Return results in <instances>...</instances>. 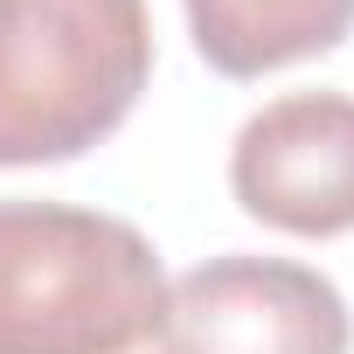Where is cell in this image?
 Here are the masks:
<instances>
[{"instance_id": "1", "label": "cell", "mask_w": 354, "mask_h": 354, "mask_svg": "<svg viewBox=\"0 0 354 354\" xmlns=\"http://www.w3.org/2000/svg\"><path fill=\"white\" fill-rule=\"evenodd\" d=\"M167 299L139 223L70 202H0V354H132Z\"/></svg>"}, {"instance_id": "2", "label": "cell", "mask_w": 354, "mask_h": 354, "mask_svg": "<svg viewBox=\"0 0 354 354\" xmlns=\"http://www.w3.org/2000/svg\"><path fill=\"white\" fill-rule=\"evenodd\" d=\"M153 77L146 0H0V167L111 139Z\"/></svg>"}, {"instance_id": "3", "label": "cell", "mask_w": 354, "mask_h": 354, "mask_svg": "<svg viewBox=\"0 0 354 354\" xmlns=\"http://www.w3.org/2000/svg\"><path fill=\"white\" fill-rule=\"evenodd\" d=\"M354 313L292 257H209L160 299L153 354H347Z\"/></svg>"}, {"instance_id": "4", "label": "cell", "mask_w": 354, "mask_h": 354, "mask_svg": "<svg viewBox=\"0 0 354 354\" xmlns=\"http://www.w3.org/2000/svg\"><path fill=\"white\" fill-rule=\"evenodd\" d=\"M230 195L243 216L285 236H347L354 230V97L347 91H285L243 118L230 146Z\"/></svg>"}, {"instance_id": "5", "label": "cell", "mask_w": 354, "mask_h": 354, "mask_svg": "<svg viewBox=\"0 0 354 354\" xmlns=\"http://www.w3.org/2000/svg\"><path fill=\"white\" fill-rule=\"evenodd\" d=\"M181 8L202 63L223 77H264L326 56L354 28V0H181Z\"/></svg>"}]
</instances>
